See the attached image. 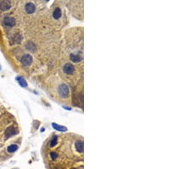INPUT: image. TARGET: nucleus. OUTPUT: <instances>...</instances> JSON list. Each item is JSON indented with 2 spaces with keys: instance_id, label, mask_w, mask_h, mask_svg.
Masks as SVG:
<instances>
[{
  "instance_id": "1",
  "label": "nucleus",
  "mask_w": 171,
  "mask_h": 169,
  "mask_svg": "<svg viewBox=\"0 0 171 169\" xmlns=\"http://www.w3.org/2000/svg\"><path fill=\"white\" fill-rule=\"evenodd\" d=\"M69 88L66 84H61L59 86L58 94L60 97L66 99L69 95Z\"/></svg>"
},
{
  "instance_id": "2",
  "label": "nucleus",
  "mask_w": 171,
  "mask_h": 169,
  "mask_svg": "<svg viewBox=\"0 0 171 169\" xmlns=\"http://www.w3.org/2000/svg\"><path fill=\"white\" fill-rule=\"evenodd\" d=\"M19 133V131L17 128L14 127L13 126H11L8 127L5 131V136L6 138H9L13 136H16Z\"/></svg>"
},
{
  "instance_id": "3",
  "label": "nucleus",
  "mask_w": 171,
  "mask_h": 169,
  "mask_svg": "<svg viewBox=\"0 0 171 169\" xmlns=\"http://www.w3.org/2000/svg\"><path fill=\"white\" fill-rule=\"evenodd\" d=\"M21 62L24 66H29L31 65L33 62V58L30 54H25L21 58Z\"/></svg>"
},
{
  "instance_id": "4",
  "label": "nucleus",
  "mask_w": 171,
  "mask_h": 169,
  "mask_svg": "<svg viewBox=\"0 0 171 169\" xmlns=\"http://www.w3.org/2000/svg\"><path fill=\"white\" fill-rule=\"evenodd\" d=\"M74 66L71 63H66L63 66V72L66 74V75H71L73 73L74 71Z\"/></svg>"
},
{
  "instance_id": "5",
  "label": "nucleus",
  "mask_w": 171,
  "mask_h": 169,
  "mask_svg": "<svg viewBox=\"0 0 171 169\" xmlns=\"http://www.w3.org/2000/svg\"><path fill=\"white\" fill-rule=\"evenodd\" d=\"M25 11H26L27 13L28 14H32V13H34L36 9L35 5L31 2L28 3L25 7Z\"/></svg>"
},
{
  "instance_id": "6",
  "label": "nucleus",
  "mask_w": 171,
  "mask_h": 169,
  "mask_svg": "<svg viewBox=\"0 0 171 169\" xmlns=\"http://www.w3.org/2000/svg\"><path fill=\"white\" fill-rule=\"evenodd\" d=\"M4 23L6 26L13 27L16 25V20L14 18L10 17H6L4 19Z\"/></svg>"
},
{
  "instance_id": "7",
  "label": "nucleus",
  "mask_w": 171,
  "mask_h": 169,
  "mask_svg": "<svg viewBox=\"0 0 171 169\" xmlns=\"http://www.w3.org/2000/svg\"><path fill=\"white\" fill-rule=\"evenodd\" d=\"M11 7V3L9 1H3L0 3V10L2 11L8 10Z\"/></svg>"
},
{
  "instance_id": "8",
  "label": "nucleus",
  "mask_w": 171,
  "mask_h": 169,
  "mask_svg": "<svg viewBox=\"0 0 171 169\" xmlns=\"http://www.w3.org/2000/svg\"><path fill=\"white\" fill-rule=\"evenodd\" d=\"M70 58L72 62H74V63H78L82 61L83 59L82 56L79 54H71L70 55Z\"/></svg>"
},
{
  "instance_id": "9",
  "label": "nucleus",
  "mask_w": 171,
  "mask_h": 169,
  "mask_svg": "<svg viewBox=\"0 0 171 169\" xmlns=\"http://www.w3.org/2000/svg\"><path fill=\"white\" fill-rule=\"evenodd\" d=\"M25 47H26V50H28V51H29L31 52H35L37 49L36 45L32 42H27L26 45H25Z\"/></svg>"
},
{
  "instance_id": "10",
  "label": "nucleus",
  "mask_w": 171,
  "mask_h": 169,
  "mask_svg": "<svg viewBox=\"0 0 171 169\" xmlns=\"http://www.w3.org/2000/svg\"><path fill=\"white\" fill-rule=\"evenodd\" d=\"M52 126L54 129L57 130V131H61V132H65V131H67L66 127H65L64 126L60 125H58L54 122L52 123Z\"/></svg>"
},
{
  "instance_id": "11",
  "label": "nucleus",
  "mask_w": 171,
  "mask_h": 169,
  "mask_svg": "<svg viewBox=\"0 0 171 169\" xmlns=\"http://www.w3.org/2000/svg\"><path fill=\"white\" fill-rule=\"evenodd\" d=\"M62 16V11L60 8H57L54 9L52 13V17L54 19H58L61 17Z\"/></svg>"
},
{
  "instance_id": "12",
  "label": "nucleus",
  "mask_w": 171,
  "mask_h": 169,
  "mask_svg": "<svg viewBox=\"0 0 171 169\" xmlns=\"http://www.w3.org/2000/svg\"><path fill=\"white\" fill-rule=\"evenodd\" d=\"M16 79H17V80L18 81V83H19L20 85H21L22 87L25 88V87H28V83H27L26 81L25 80V79L23 78V77H22V76L17 77Z\"/></svg>"
},
{
  "instance_id": "13",
  "label": "nucleus",
  "mask_w": 171,
  "mask_h": 169,
  "mask_svg": "<svg viewBox=\"0 0 171 169\" xmlns=\"http://www.w3.org/2000/svg\"><path fill=\"white\" fill-rule=\"evenodd\" d=\"M18 146L17 145L15 144H12V145H9V146L8 147L7 150L8 152H9V153H14V152L16 151L17 150H18Z\"/></svg>"
},
{
  "instance_id": "14",
  "label": "nucleus",
  "mask_w": 171,
  "mask_h": 169,
  "mask_svg": "<svg viewBox=\"0 0 171 169\" xmlns=\"http://www.w3.org/2000/svg\"><path fill=\"white\" fill-rule=\"evenodd\" d=\"M45 131V129H44L43 128V129H41V130H40V131H41V132H42V131Z\"/></svg>"
},
{
  "instance_id": "15",
  "label": "nucleus",
  "mask_w": 171,
  "mask_h": 169,
  "mask_svg": "<svg viewBox=\"0 0 171 169\" xmlns=\"http://www.w3.org/2000/svg\"><path fill=\"white\" fill-rule=\"evenodd\" d=\"M0 70H1V66H0Z\"/></svg>"
}]
</instances>
